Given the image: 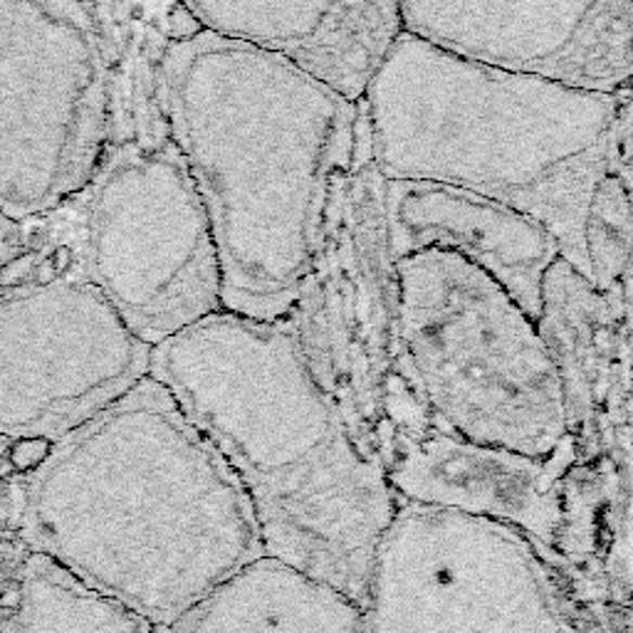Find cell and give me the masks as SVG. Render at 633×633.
Returning a JSON list of instances; mask_svg holds the SVG:
<instances>
[{
    "instance_id": "1",
    "label": "cell",
    "mask_w": 633,
    "mask_h": 633,
    "mask_svg": "<svg viewBox=\"0 0 633 633\" xmlns=\"http://www.w3.org/2000/svg\"><path fill=\"white\" fill-rule=\"evenodd\" d=\"M148 376L235 475L262 554L362 606L399 500L312 379L289 324L218 310L152 347Z\"/></svg>"
},
{
    "instance_id": "2",
    "label": "cell",
    "mask_w": 633,
    "mask_h": 633,
    "mask_svg": "<svg viewBox=\"0 0 633 633\" xmlns=\"http://www.w3.org/2000/svg\"><path fill=\"white\" fill-rule=\"evenodd\" d=\"M164 107L214 233L223 310L285 320L354 152L357 102L275 52L196 30L166 50Z\"/></svg>"
},
{
    "instance_id": "3",
    "label": "cell",
    "mask_w": 633,
    "mask_h": 633,
    "mask_svg": "<svg viewBox=\"0 0 633 633\" xmlns=\"http://www.w3.org/2000/svg\"><path fill=\"white\" fill-rule=\"evenodd\" d=\"M384 181H434L540 221L589 277L584 216L611 173L631 85L594 92L399 33L362 94Z\"/></svg>"
},
{
    "instance_id": "4",
    "label": "cell",
    "mask_w": 633,
    "mask_h": 633,
    "mask_svg": "<svg viewBox=\"0 0 633 633\" xmlns=\"http://www.w3.org/2000/svg\"><path fill=\"white\" fill-rule=\"evenodd\" d=\"M67 465L79 561L154 626L262 554L235 475L152 376L77 426Z\"/></svg>"
},
{
    "instance_id": "5",
    "label": "cell",
    "mask_w": 633,
    "mask_h": 633,
    "mask_svg": "<svg viewBox=\"0 0 633 633\" xmlns=\"http://www.w3.org/2000/svg\"><path fill=\"white\" fill-rule=\"evenodd\" d=\"M60 208L85 272L146 347L223 310L214 233L166 117L164 69L114 87L100 164Z\"/></svg>"
},
{
    "instance_id": "6",
    "label": "cell",
    "mask_w": 633,
    "mask_h": 633,
    "mask_svg": "<svg viewBox=\"0 0 633 633\" xmlns=\"http://www.w3.org/2000/svg\"><path fill=\"white\" fill-rule=\"evenodd\" d=\"M396 285L403 354L430 424L538 461L579 445L538 324L495 280L453 253L421 250L396 260Z\"/></svg>"
},
{
    "instance_id": "7",
    "label": "cell",
    "mask_w": 633,
    "mask_h": 633,
    "mask_svg": "<svg viewBox=\"0 0 633 633\" xmlns=\"http://www.w3.org/2000/svg\"><path fill=\"white\" fill-rule=\"evenodd\" d=\"M285 322L312 379L374 463L393 434L430 424L403 354L384 176L372 154L362 96L354 152L332 176L320 231Z\"/></svg>"
},
{
    "instance_id": "8",
    "label": "cell",
    "mask_w": 633,
    "mask_h": 633,
    "mask_svg": "<svg viewBox=\"0 0 633 633\" xmlns=\"http://www.w3.org/2000/svg\"><path fill=\"white\" fill-rule=\"evenodd\" d=\"M96 0H0V210L33 223L87 186L109 139Z\"/></svg>"
},
{
    "instance_id": "9",
    "label": "cell",
    "mask_w": 633,
    "mask_h": 633,
    "mask_svg": "<svg viewBox=\"0 0 633 633\" xmlns=\"http://www.w3.org/2000/svg\"><path fill=\"white\" fill-rule=\"evenodd\" d=\"M25 228L0 270V401L63 434L148 376L152 347L85 272L63 208Z\"/></svg>"
},
{
    "instance_id": "10",
    "label": "cell",
    "mask_w": 633,
    "mask_h": 633,
    "mask_svg": "<svg viewBox=\"0 0 633 633\" xmlns=\"http://www.w3.org/2000/svg\"><path fill=\"white\" fill-rule=\"evenodd\" d=\"M552 565L513 527L399 503L369 569L366 633H577Z\"/></svg>"
},
{
    "instance_id": "11",
    "label": "cell",
    "mask_w": 633,
    "mask_h": 633,
    "mask_svg": "<svg viewBox=\"0 0 633 633\" xmlns=\"http://www.w3.org/2000/svg\"><path fill=\"white\" fill-rule=\"evenodd\" d=\"M403 33L594 92L631 85V0H396Z\"/></svg>"
},
{
    "instance_id": "12",
    "label": "cell",
    "mask_w": 633,
    "mask_h": 633,
    "mask_svg": "<svg viewBox=\"0 0 633 633\" xmlns=\"http://www.w3.org/2000/svg\"><path fill=\"white\" fill-rule=\"evenodd\" d=\"M586 453L574 445L557 458L538 461L421 424L393 434L376 463L399 503L507 525L561 559L569 475Z\"/></svg>"
},
{
    "instance_id": "13",
    "label": "cell",
    "mask_w": 633,
    "mask_h": 633,
    "mask_svg": "<svg viewBox=\"0 0 633 633\" xmlns=\"http://www.w3.org/2000/svg\"><path fill=\"white\" fill-rule=\"evenodd\" d=\"M384 221L393 260L421 250L458 255L538 322L542 277L561 253L532 216L445 183L384 181Z\"/></svg>"
},
{
    "instance_id": "14",
    "label": "cell",
    "mask_w": 633,
    "mask_h": 633,
    "mask_svg": "<svg viewBox=\"0 0 633 633\" xmlns=\"http://www.w3.org/2000/svg\"><path fill=\"white\" fill-rule=\"evenodd\" d=\"M201 30L275 52L359 100L401 33L396 0H181Z\"/></svg>"
},
{
    "instance_id": "15",
    "label": "cell",
    "mask_w": 633,
    "mask_h": 633,
    "mask_svg": "<svg viewBox=\"0 0 633 633\" xmlns=\"http://www.w3.org/2000/svg\"><path fill=\"white\" fill-rule=\"evenodd\" d=\"M538 332L565 391L571 436L579 445L629 424L631 297L599 293L565 258L542 277Z\"/></svg>"
},
{
    "instance_id": "16",
    "label": "cell",
    "mask_w": 633,
    "mask_h": 633,
    "mask_svg": "<svg viewBox=\"0 0 633 633\" xmlns=\"http://www.w3.org/2000/svg\"><path fill=\"white\" fill-rule=\"evenodd\" d=\"M171 633H366L339 589L260 554L171 623Z\"/></svg>"
},
{
    "instance_id": "17",
    "label": "cell",
    "mask_w": 633,
    "mask_h": 633,
    "mask_svg": "<svg viewBox=\"0 0 633 633\" xmlns=\"http://www.w3.org/2000/svg\"><path fill=\"white\" fill-rule=\"evenodd\" d=\"M589 280L609 297H631V186L606 173L584 216Z\"/></svg>"
},
{
    "instance_id": "18",
    "label": "cell",
    "mask_w": 633,
    "mask_h": 633,
    "mask_svg": "<svg viewBox=\"0 0 633 633\" xmlns=\"http://www.w3.org/2000/svg\"><path fill=\"white\" fill-rule=\"evenodd\" d=\"M52 451H55V443H52L50 436H30L17 438V441L8 448L5 455L15 473H30L38 470L40 465L50 458Z\"/></svg>"
},
{
    "instance_id": "19",
    "label": "cell",
    "mask_w": 633,
    "mask_h": 633,
    "mask_svg": "<svg viewBox=\"0 0 633 633\" xmlns=\"http://www.w3.org/2000/svg\"><path fill=\"white\" fill-rule=\"evenodd\" d=\"M25 237H28V228L23 223H15L13 218H8L3 210H0V270L23 250Z\"/></svg>"
},
{
    "instance_id": "20",
    "label": "cell",
    "mask_w": 633,
    "mask_h": 633,
    "mask_svg": "<svg viewBox=\"0 0 633 633\" xmlns=\"http://www.w3.org/2000/svg\"><path fill=\"white\" fill-rule=\"evenodd\" d=\"M21 606H23V586L17 582L5 584L3 592H0V609L17 611Z\"/></svg>"
},
{
    "instance_id": "21",
    "label": "cell",
    "mask_w": 633,
    "mask_h": 633,
    "mask_svg": "<svg viewBox=\"0 0 633 633\" xmlns=\"http://www.w3.org/2000/svg\"><path fill=\"white\" fill-rule=\"evenodd\" d=\"M148 633H171V626H154Z\"/></svg>"
},
{
    "instance_id": "22",
    "label": "cell",
    "mask_w": 633,
    "mask_h": 633,
    "mask_svg": "<svg viewBox=\"0 0 633 633\" xmlns=\"http://www.w3.org/2000/svg\"><path fill=\"white\" fill-rule=\"evenodd\" d=\"M144 65H164V63H144ZM134 67H139V65H134ZM129 69H131V67H129ZM125 73H127V69H125ZM119 75H121V73H119ZM119 75H117V77H119ZM117 77H114V79H117Z\"/></svg>"
}]
</instances>
